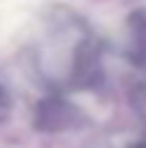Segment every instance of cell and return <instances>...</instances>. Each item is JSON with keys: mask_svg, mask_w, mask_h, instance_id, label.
<instances>
[{"mask_svg": "<svg viewBox=\"0 0 146 148\" xmlns=\"http://www.w3.org/2000/svg\"><path fill=\"white\" fill-rule=\"evenodd\" d=\"M36 68L54 92L93 90L102 83V44L78 17L59 20L36 53Z\"/></svg>", "mask_w": 146, "mask_h": 148, "instance_id": "obj_1", "label": "cell"}, {"mask_svg": "<svg viewBox=\"0 0 146 148\" xmlns=\"http://www.w3.org/2000/svg\"><path fill=\"white\" fill-rule=\"evenodd\" d=\"M83 121L81 109L71 100H66L63 92H54L41 97L34 107V129L41 134H61L71 131Z\"/></svg>", "mask_w": 146, "mask_h": 148, "instance_id": "obj_2", "label": "cell"}, {"mask_svg": "<svg viewBox=\"0 0 146 148\" xmlns=\"http://www.w3.org/2000/svg\"><path fill=\"white\" fill-rule=\"evenodd\" d=\"M122 53L136 68H146V8L129 12L122 32Z\"/></svg>", "mask_w": 146, "mask_h": 148, "instance_id": "obj_3", "label": "cell"}, {"mask_svg": "<svg viewBox=\"0 0 146 148\" xmlns=\"http://www.w3.org/2000/svg\"><path fill=\"white\" fill-rule=\"evenodd\" d=\"M129 100H132L134 112L141 116V119H146V78H144V80H139V83L132 88Z\"/></svg>", "mask_w": 146, "mask_h": 148, "instance_id": "obj_4", "label": "cell"}, {"mask_svg": "<svg viewBox=\"0 0 146 148\" xmlns=\"http://www.w3.org/2000/svg\"><path fill=\"white\" fill-rule=\"evenodd\" d=\"M10 109H12V100H10L8 90L0 85V121H5L10 116Z\"/></svg>", "mask_w": 146, "mask_h": 148, "instance_id": "obj_5", "label": "cell"}]
</instances>
